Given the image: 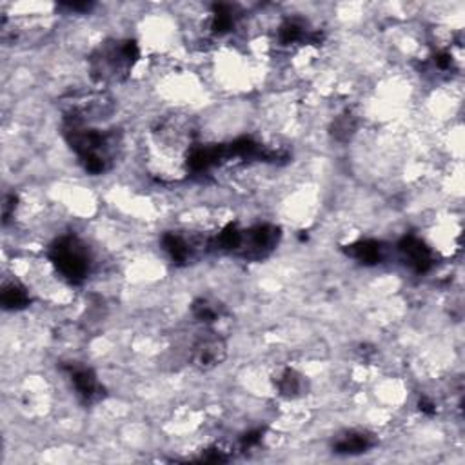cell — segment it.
<instances>
[{
	"instance_id": "6da1fadb",
	"label": "cell",
	"mask_w": 465,
	"mask_h": 465,
	"mask_svg": "<svg viewBox=\"0 0 465 465\" xmlns=\"http://www.w3.org/2000/svg\"><path fill=\"white\" fill-rule=\"evenodd\" d=\"M49 260L71 284H82L90 274V255L78 238L62 237L49 249Z\"/></svg>"
},
{
	"instance_id": "7a4b0ae2",
	"label": "cell",
	"mask_w": 465,
	"mask_h": 465,
	"mask_svg": "<svg viewBox=\"0 0 465 465\" xmlns=\"http://www.w3.org/2000/svg\"><path fill=\"white\" fill-rule=\"evenodd\" d=\"M140 57L139 44L135 41H124L98 49L93 57V73L100 80L120 78L135 65Z\"/></svg>"
},
{
	"instance_id": "3957f363",
	"label": "cell",
	"mask_w": 465,
	"mask_h": 465,
	"mask_svg": "<svg viewBox=\"0 0 465 465\" xmlns=\"http://www.w3.org/2000/svg\"><path fill=\"white\" fill-rule=\"evenodd\" d=\"M278 242H280V229L277 225L262 224L251 231H244L237 253H240L247 260H262L273 253Z\"/></svg>"
},
{
	"instance_id": "277c9868",
	"label": "cell",
	"mask_w": 465,
	"mask_h": 465,
	"mask_svg": "<svg viewBox=\"0 0 465 465\" xmlns=\"http://www.w3.org/2000/svg\"><path fill=\"white\" fill-rule=\"evenodd\" d=\"M398 251H400L405 264H407L415 273H427L434 265L433 251L427 247V244H425L424 240H420V238L415 237V235H405V237L398 242Z\"/></svg>"
},
{
	"instance_id": "5b68a950",
	"label": "cell",
	"mask_w": 465,
	"mask_h": 465,
	"mask_svg": "<svg viewBox=\"0 0 465 465\" xmlns=\"http://www.w3.org/2000/svg\"><path fill=\"white\" fill-rule=\"evenodd\" d=\"M225 343L218 336H201L193 346V362L196 368L211 369L224 360Z\"/></svg>"
},
{
	"instance_id": "8992f818",
	"label": "cell",
	"mask_w": 465,
	"mask_h": 465,
	"mask_svg": "<svg viewBox=\"0 0 465 465\" xmlns=\"http://www.w3.org/2000/svg\"><path fill=\"white\" fill-rule=\"evenodd\" d=\"M65 369L70 373L71 382H73L75 389H77L82 400L95 402L102 396V385L98 384L97 376H95V373L91 369L80 368V365H68Z\"/></svg>"
},
{
	"instance_id": "52a82bcc",
	"label": "cell",
	"mask_w": 465,
	"mask_h": 465,
	"mask_svg": "<svg viewBox=\"0 0 465 465\" xmlns=\"http://www.w3.org/2000/svg\"><path fill=\"white\" fill-rule=\"evenodd\" d=\"M376 445L375 434L368 431H347L336 438L333 449L336 454H362Z\"/></svg>"
},
{
	"instance_id": "ba28073f",
	"label": "cell",
	"mask_w": 465,
	"mask_h": 465,
	"mask_svg": "<svg viewBox=\"0 0 465 465\" xmlns=\"http://www.w3.org/2000/svg\"><path fill=\"white\" fill-rule=\"evenodd\" d=\"M347 257L355 258L363 265H376L384 260L385 247L378 240H360L343 247Z\"/></svg>"
},
{
	"instance_id": "9c48e42d",
	"label": "cell",
	"mask_w": 465,
	"mask_h": 465,
	"mask_svg": "<svg viewBox=\"0 0 465 465\" xmlns=\"http://www.w3.org/2000/svg\"><path fill=\"white\" fill-rule=\"evenodd\" d=\"M0 302H2L4 309L21 311L29 306L31 298H29L26 287L21 286L18 282H9V284H4V287H2Z\"/></svg>"
},
{
	"instance_id": "30bf717a",
	"label": "cell",
	"mask_w": 465,
	"mask_h": 465,
	"mask_svg": "<svg viewBox=\"0 0 465 465\" xmlns=\"http://www.w3.org/2000/svg\"><path fill=\"white\" fill-rule=\"evenodd\" d=\"M162 247L175 264L182 265L191 258V245L176 232H166L162 237Z\"/></svg>"
},
{
	"instance_id": "8fae6325",
	"label": "cell",
	"mask_w": 465,
	"mask_h": 465,
	"mask_svg": "<svg viewBox=\"0 0 465 465\" xmlns=\"http://www.w3.org/2000/svg\"><path fill=\"white\" fill-rule=\"evenodd\" d=\"M311 31H306V26L298 21H286L278 29V38L282 44H294V42H309Z\"/></svg>"
},
{
	"instance_id": "7c38bea8",
	"label": "cell",
	"mask_w": 465,
	"mask_h": 465,
	"mask_svg": "<svg viewBox=\"0 0 465 465\" xmlns=\"http://www.w3.org/2000/svg\"><path fill=\"white\" fill-rule=\"evenodd\" d=\"M235 28V15H232V8L229 4H215L213 8V22L211 29L218 35L231 31Z\"/></svg>"
},
{
	"instance_id": "4fadbf2b",
	"label": "cell",
	"mask_w": 465,
	"mask_h": 465,
	"mask_svg": "<svg viewBox=\"0 0 465 465\" xmlns=\"http://www.w3.org/2000/svg\"><path fill=\"white\" fill-rule=\"evenodd\" d=\"M278 389L284 396H296L302 391V376L298 375L294 369H286L278 378Z\"/></svg>"
},
{
	"instance_id": "5bb4252c",
	"label": "cell",
	"mask_w": 465,
	"mask_h": 465,
	"mask_svg": "<svg viewBox=\"0 0 465 465\" xmlns=\"http://www.w3.org/2000/svg\"><path fill=\"white\" fill-rule=\"evenodd\" d=\"M356 131V120L353 114L346 113L340 114L338 119L333 122V127H331V133L336 140L343 142V140H349L353 137V133Z\"/></svg>"
},
{
	"instance_id": "9a60e30c",
	"label": "cell",
	"mask_w": 465,
	"mask_h": 465,
	"mask_svg": "<svg viewBox=\"0 0 465 465\" xmlns=\"http://www.w3.org/2000/svg\"><path fill=\"white\" fill-rule=\"evenodd\" d=\"M193 314H195L196 320H201V322L204 324L215 322V320L218 319V311L215 309L211 304L205 302V300H196V302L193 304Z\"/></svg>"
},
{
	"instance_id": "2e32d148",
	"label": "cell",
	"mask_w": 465,
	"mask_h": 465,
	"mask_svg": "<svg viewBox=\"0 0 465 465\" xmlns=\"http://www.w3.org/2000/svg\"><path fill=\"white\" fill-rule=\"evenodd\" d=\"M262 438H264V429H253V431H249V433H245L240 440L242 449H251V447L260 444Z\"/></svg>"
},
{
	"instance_id": "e0dca14e",
	"label": "cell",
	"mask_w": 465,
	"mask_h": 465,
	"mask_svg": "<svg viewBox=\"0 0 465 465\" xmlns=\"http://www.w3.org/2000/svg\"><path fill=\"white\" fill-rule=\"evenodd\" d=\"M16 208V195H8L4 198V205H2V217H4V224H8L9 218L13 217Z\"/></svg>"
},
{
	"instance_id": "ac0fdd59",
	"label": "cell",
	"mask_w": 465,
	"mask_h": 465,
	"mask_svg": "<svg viewBox=\"0 0 465 465\" xmlns=\"http://www.w3.org/2000/svg\"><path fill=\"white\" fill-rule=\"evenodd\" d=\"M434 65L442 71L451 70V68H453V57H451V53H445V51L437 53L434 55Z\"/></svg>"
},
{
	"instance_id": "d6986e66",
	"label": "cell",
	"mask_w": 465,
	"mask_h": 465,
	"mask_svg": "<svg viewBox=\"0 0 465 465\" xmlns=\"http://www.w3.org/2000/svg\"><path fill=\"white\" fill-rule=\"evenodd\" d=\"M62 8L70 9V11H90L93 4L91 2H68V4H62Z\"/></svg>"
},
{
	"instance_id": "ffe728a7",
	"label": "cell",
	"mask_w": 465,
	"mask_h": 465,
	"mask_svg": "<svg viewBox=\"0 0 465 465\" xmlns=\"http://www.w3.org/2000/svg\"><path fill=\"white\" fill-rule=\"evenodd\" d=\"M418 405H420V411L425 412V415H434V412H437V405L431 400H427V398H422Z\"/></svg>"
}]
</instances>
